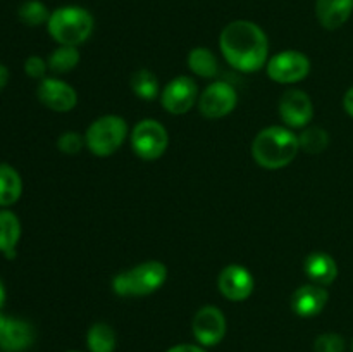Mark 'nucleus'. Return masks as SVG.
<instances>
[{"label": "nucleus", "mask_w": 353, "mask_h": 352, "mask_svg": "<svg viewBox=\"0 0 353 352\" xmlns=\"http://www.w3.org/2000/svg\"><path fill=\"white\" fill-rule=\"evenodd\" d=\"M130 85L134 95L141 100H155L157 97H161V83H159L155 72H152L150 69L141 68L134 71L131 75Z\"/></svg>", "instance_id": "412c9836"}, {"label": "nucleus", "mask_w": 353, "mask_h": 352, "mask_svg": "<svg viewBox=\"0 0 353 352\" xmlns=\"http://www.w3.org/2000/svg\"><path fill=\"white\" fill-rule=\"evenodd\" d=\"M300 150L307 154H321L330 145V133L321 126H305L299 135Z\"/></svg>", "instance_id": "b1692460"}, {"label": "nucleus", "mask_w": 353, "mask_h": 352, "mask_svg": "<svg viewBox=\"0 0 353 352\" xmlns=\"http://www.w3.org/2000/svg\"><path fill=\"white\" fill-rule=\"evenodd\" d=\"M50 10L40 0H26L17 9V16L26 26H41L50 19Z\"/></svg>", "instance_id": "393cba45"}, {"label": "nucleus", "mask_w": 353, "mask_h": 352, "mask_svg": "<svg viewBox=\"0 0 353 352\" xmlns=\"http://www.w3.org/2000/svg\"><path fill=\"white\" fill-rule=\"evenodd\" d=\"M69 352H78V351H69Z\"/></svg>", "instance_id": "473e14b6"}, {"label": "nucleus", "mask_w": 353, "mask_h": 352, "mask_svg": "<svg viewBox=\"0 0 353 352\" xmlns=\"http://www.w3.org/2000/svg\"><path fill=\"white\" fill-rule=\"evenodd\" d=\"M116 344V331L107 323H93L86 333V347L90 352H114Z\"/></svg>", "instance_id": "4be33fe9"}, {"label": "nucleus", "mask_w": 353, "mask_h": 352, "mask_svg": "<svg viewBox=\"0 0 353 352\" xmlns=\"http://www.w3.org/2000/svg\"><path fill=\"white\" fill-rule=\"evenodd\" d=\"M95 19L86 9L79 6H62L52 10L47 23L48 35L59 45L78 47L85 43L93 33Z\"/></svg>", "instance_id": "7ed1b4c3"}, {"label": "nucleus", "mask_w": 353, "mask_h": 352, "mask_svg": "<svg viewBox=\"0 0 353 352\" xmlns=\"http://www.w3.org/2000/svg\"><path fill=\"white\" fill-rule=\"evenodd\" d=\"M279 116L290 130H303L314 119L312 99L303 90H288L279 100Z\"/></svg>", "instance_id": "9b49d317"}, {"label": "nucleus", "mask_w": 353, "mask_h": 352, "mask_svg": "<svg viewBox=\"0 0 353 352\" xmlns=\"http://www.w3.org/2000/svg\"><path fill=\"white\" fill-rule=\"evenodd\" d=\"M219 48L228 64L236 71L257 72L268 64V35L254 21L236 19L226 24L221 31Z\"/></svg>", "instance_id": "f257e3e1"}, {"label": "nucleus", "mask_w": 353, "mask_h": 352, "mask_svg": "<svg viewBox=\"0 0 353 352\" xmlns=\"http://www.w3.org/2000/svg\"><path fill=\"white\" fill-rule=\"evenodd\" d=\"M7 81H9V69H7L3 64H0V92L6 88Z\"/></svg>", "instance_id": "7c9ffc66"}, {"label": "nucleus", "mask_w": 353, "mask_h": 352, "mask_svg": "<svg viewBox=\"0 0 353 352\" xmlns=\"http://www.w3.org/2000/svg\"><path fill=\"white\" fill-rule=\"evenodd\" d=\"M3 304H6V289H3V283L0 280V309L3 307Z\"/></svg>", "instance_id": "2f4dec72"}, {"label": "nucleus", "mask_w": 353, "mask_h": 352, "mask_svg": "<svg viewBox=\"0 0 353 352\" xmlns=\"http://www.w3.org/2000/svg\"><path fill=\"white\" fill-rule=\"evenodd\" d=\"M81 61L78 47H69V45H59L50 55H48V69L55 75H65L72 71Z\"/></svg>", "instance_id": "5701e85b"}, {"label": "nucleus", "mask_w": 353, "mask_h": 352, "mask_svg": "<svg viewBox=\"0 0 353 352\" xmlns=\"http://www.w3.org/2000/svg\"><path fill=\"white\" fill-rule=\"evenodd\" d=\"M188 69L199 78L214 79L219 72V62L216 54L207 47H195L188 52L186 57Z\"/></svg>", "instance_id": "6ab92c4d"}, {"label": "nucleus", "mask_w": 353, "mask_h": 352, "mask_svg": "<svg viewBox=\"0 0 353 352\" xmlns=\"http://www.w3.org/2000/svg\"><path fill=\"white\" fill-rule=\"evenodd\" d=\"M330 300L326 286L316 285V283H307V285L299 286L293 292L290 306L292 311L300 317H314L321 314Z\"/></svg>", "instance_id": "2eb2a0df"}, {"label": "nucleus", "mask_w": 353, "mask_h": 352, "mask_svg": "<svg viewBox=\"0 0 353 352\" xmlns=\"http://www.w3.org/2000/svg\"><path fill=\"white\" fill-rule=\"evenodd\" d=\"M226 317L216 306L200 307L192 320V333L202 347H214L221 344L226 335Z\"/></svg>", "instance_id": "1a4fd4ad"}, {"label": "nucleus", "mask_w": 353, "mask_h": 352, "mask_svg": "<svg viewBox=\"0 0 353 352\" xmlns=\"http://www.w3.org/2000/svg\"><path fill=\"white\" fill-rule=\"evenodd\" d=\"M38 100L55 113H69L78 104V93L69 83L57 78H43L37 88Z\"/></svg>", "instance_id": "ddd939ff"}, {"label": "nucleus", "mask_w": 353, "mask_h": 352, "mask_svg": "<svg viewBox=\"0 0 353 352\" xmlns=\"http://www.w3.org/2000/svg\"><path fill=\"white\" fill-rule=\"evenodd\" d=\"M86 147L85 135L78 133V131H64L61 137L57 138V148L65 155H76Z\"/></svg>", "instance_id": "a878e982"}, {"label": "nucleus", "mask_w": 353, "mask_h": 352, "mask_svg": "<svg viewBox=\"0 0 353 352\" xmlns=\"http://www.w3.org/2000/svg\"><path fill=\"white\" fill-rule=\"evenodd\" d=\"M345 338L340 333H321L314 342L316 352H345Z\"/></svg>", "instance_id": "bb28decb"}, {"label": "nucleus", "mask_w": 353, "mask_h": 352, "mask_svg": "<svg viewBox=\"0 0 353 352\" xmlns=\"http://www.w3.org/2000/svg\"><path fill=\"white\" fill-rule=\"evenodd\" d=\"M23 179L21 175L9 164H0V207L7 209L21 199Z\"/></svg>", "instance_id": "aec40b11"}, {"label": "nucleus", "mask_w": 353, "mask_h": 352, "mask_svg": "<svg viewBox=\"0 0 353 352\" xmlns=\"http://www.w3.org/2000/svg\"><path fill=\"white\" fill-rule=\"evenodd\" d=\"M217 289L224 299L231 302H243L252 295L255 289V280L250 269L241 264H230L219 273Z\"/></svg>", "instance_id": "f8f14e48"}, {"label": "nucleus", "mask_w": 353, "mask_h": 352, "mask_svg": "<svg viewBox=\"0 0 353 352\" xmlns=\"http://www.w3.org/2000/svg\"><path fill=\"white\" fill-rule=\"evenodd\" d=\"M48 71V62L45 59L38 57V55H30V57L24 61V72H26L30 78L33 79H43L47 78Z\"/></svg>", "instance_id": "cd10ccee"}, {"label": "nucleus", "mask_w": 353, "mask_h": 352, "mask_svg": "<svg viewBox=\"0 0 353 352\" xmlns=\"http://www.w3.org/2000/svg\"><path fill=\"white\" fill-rule=\"evenodd\" d=\"M238 104L236 90L226 81H212L199 95V110L207 119H221L234 110Z\"/></svg>", "instance_id": "6e6552de"}, {"label": "nucleus", "mask_w": 353, "mask_h": 352, "mask_svg": "<svg viewBox=\"0 0 353 352\" xmlns=\"http://www.w3.org/2000/svg\"><path fill=\"white\" fill-rule=\"evenodd\" d=\"M34 342V328L28 321L3 316L0 313V349L6 352H23Z\"/></svg>", "instance_id": "4468645a"}, {"label": "nucleus", "mask_w": 353, "mask_h": 352, "mask_svg": "<svg viewBox=\"0 0 353 352\" xmlns=\"http://www.w3.org/2000/svg\"><path fill=\"white\" fill-rule=\"evenodd\" d=\"M169 145L168 130L157 119H141L131 131V148L143 161H157Z\"/></svg>", "instance_id": "423d86ee"}, {"label": "nucleus", "mask_w": 353, "mask_h": 352, "mask_svg": "<svg viewBox=\"0 0 353 352\" xmlns=\"http://www.w3.org/2000/svg\"><path fill=\"white\" fill-rule=\"evenodd\" d=\"M352 349H353V345H352Z\"/></svg>", "instance_id": "72a5a7b5"}, {"label": "nucleus", "mask_w": 353, "mask_h": 352, "mask_svg": "<svg viewBox=\"0 0 353 352\" xmlns=\"http://www.w3.org/2000/svg\"><path fill=\"white\" fill-rule=\"evenodd\" d=\"M128 137V124L117 114L99 117L88 126L85 133L86 148L97 157H109L121 148Z\"/></svg>", "instance_id": "39448f33"}, {"label": "nucleus", "mask_w": 353, "mask_h": 352, "mask_svg": "<svg viewBox=\"0 0 353 352\" xmlns=\"http://www.w3.org/2000/svg\"><path fill=\"white\" fill-rule=\"evenodd\" d=\"M165 352H207L205 347L199 344H178L174 347L168 349Z\"/></svg>", "instance_id": "c85d7f7f"}, {"label": "nucleus", "mask_w": 353, "mask_h": 352, "mask_svg": "<svg viewBox=\"0 0 353 352\" xmlns=\"http://www.w3.org/2000/svg\"><path fill=\"white\" fill-rule=\"evenodd\" d=\"M300 152L299 135L288 126H268L252 141L254 161L264 169H283L292 164Z\"/></svg>", "instance_id": "f03ea898"}, {"label": "nucleus", "mask_w": 353, "mask_h": 352, "mask_svg": "<svg viewBox=\"0 0 353 352\" xmlns=\"http://www.w3.org/2000/svg\"><path fill=\"white\" fill-rule=\"evenodd\" d=\"M353 0H316V17L326 30H338L350 19Z\"/></svg>", "instance_id": "f3484780"}, {"label": "nucleus", "mask_w": 353, "mask_h": 352, "mask_svg": "<svg viewBox=\"0 0 353 352\" xmlns=\"http://www.w3.org/2000/svg\"><path fill=\"white\" fill-rule=\"evenodd\" d=\"M303 271H305L310 283L330 286L338 276V264L326 252H312L303 261Z\"/></svg>", "instance_id": "dca6fc26"}, {"label": "nucleus", "mask_w": 353, "mask_h": 352, "mask_svg": "<svg viewBox=\"0 0 353 352\" xmlns=\"http://www.w3.org/2000/svg\"><path fill=\"white\" fill-rule=\"evenodd\" d=\"M21 238V221L12 211H0V252L7 259L16 257L17 242Z\"/></svg>", "instance_id": "a211bd4d"}, {"label": "nucleus", "mask_w": 353, "mask_h": 352, "mask_svg": "<svg viewBox=\"0 0 353 352\" xmlns=\"http://www.w3.org/2000/svg\"><path fill=\"white\" fill-rule=\"evenodd\" d=\"M268 76L281 85H293L305 79L310 72V59L303 52L283 50L265 64Z\"/></svg>", "instance_id": "0eeeda50"}, {"label": "nucleus", "mask_w": 353, "mask_h": 352, "mask_svg": "<svg viewBox=\"0 0 353 352\" xmlns=\"http://www.w3.org/2000/svg\"><path fill=\"white\" fill-rule=\"evenodd\" d=\"M343 107H345V110H347L348 116L353 117V86L352 88H348V92L345 93Z\"/></svg>", "instance_id": "c756f323"}, {"label": "nucleus", "mask_w": 353, "mask_h": 352, "mask_svg": "<svg viewBox=\"0 0 353 352\" xmlns=\"http://www.w3.org/2000/svg\"><path fill=\"white\" fill-rule=\"evenodd\" d=\"M168 280V268L161 261H145L114 276L112 290L119 297H145L157 292Z\"/></svg>", "instance_id": "20e7f679"}, {"label": "nucleus", "mask_w": 353, "mask_h": 352, "mask_svg": "<svg viewBox=\"0 0 353 352\" xmlns=\"http://www.w3.org/2000/svg\"><path fill=\"white\" fill-rule=\"evenodd\" d=\"M199 86L190 76H176L161 92V104L169 114L181 116L199 102Z\"/></svg>", "instance_id": "9d476101"}]
</instances>
